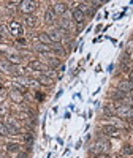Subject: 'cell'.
Returning a JSON list of instances; mask_svg holds the SVG:
<instances>
[{
    "instance_id": "7",
    "label": "cell",
    "mask_w": 133,
    "mask_h": 158,
    "mask_svg": "<svg viewBox=\"0 0 133 158\" xmlns=\"http://www.w3.org/2000/svg\"><path fill=\"white\" fill-rule=\"evenodd\" d=\"M78 10L79 11H81L83 13V15L86 16H92V15H94V6H90V3H86V2H83V3H79V6H78Z\"/></svg>"
},
{
    "instance_id": "15",
    "label": "cell",
    "mask_w": 133,
    "mask_h": 158,
    "mask_svg": "<svg viewBox=\"0 0 133 158\" xmlns=\"http://www.w3.org/2000/svg\"><path fill=\"white\" fill-rule=\"evenodd\" d=\"M75 27V25H73V21L71 19H62L60 21V29L62 30H71Z\"/></svg>"
},
{
    "instance_id": "12",
    "label": "cell",
    "mask_w": 133,
    "mask_h": 158,
    "mask_svg": "<svg viewBox=\"0 0 133 158\" xmlns=\"http://www.w3.org/2000/svg\"><path fill=\"white\" fill-rule=\"evenodd\" d=\"M131 90H133V84L130 81H124L119 84V92H122V94H128Z\"/></svg>"
},
{
    "instance_id": "13",
    "label": "cell",
    "mask_w": 133,
    "mask_h": 158,
    "mask_svg": "<svg viewBox=\"0 0 133 158\" xmlns=\"http://www.w3.org/2000/svg\"><path fill=\"white\" fill-rule=\"evenodd\" d=\"M51 52H54V54H57V56H65V49L59 43H52L51 44Z\"/></svg>"
},
{
    "instance_id": "18",
    "label": "cell",
    "mask_w": 133,
    "mask_h": 158,
    "mask_svg": "<svg viewBox=\"0 0 133 158\" xmlns=\"http://www.w3.org/2000/svg\"><path fill=\"white\" fill-rule=\"evenodd\" d=\"M38 82L43 84V85H52V79H51L49 76H46V74H40Z\"/></svg>"
},
{
    "instance_id": "28",
    "label": "cell",
    "mask_w": 133,
    "mask_h": 158,
    "mask_svg": "<svg viewBox=\"0 0 133 158\" xmlns=\"http://www.w3.org/2000/svg\"><path fill=\"white\" fill-rule=\"evenodd\" d=\"M24 139H25V142H27L29 146H30V144L33 142V138H32V135H25V138H24Z\"/></svg>"
},
{
    "instance_id": "9",
    "label": "cell",
    "mask_w": 133,
    "mask_h": 158,
    "mask_svg": "<svg viewBox=\"0 0 133 158\" xmlns=\"http://www.w3.org/2000/svg\"><path fill=\"white\" fill-rule=\"evenodd\" d=\"M101 131H103V135H106V136H117V128L114 125H105L101 128Z\"/></svg>"
},
{
    "instance_id": "20",
    "label": "cell",
    "mask_w": 133,
    "mask_h": 158,
    "mask_svg": "<svg viewBox=\"0 0 133 158\" xmlns=\"http://www.w3.org/2000/svg\"><path fill=\"white\" fill-rule=\"evenodd\" d=\"M38 40L41 41V44H51V40H49L48 33H40L38 35Z\"/></svg>"
},
{
    "instance_id": "36",
    "label": "cell",
    "mask_w": 133,
    "mask_h": 158,
    "mask_svg": "<svg viewBox=\"0 0 133 158\" xmlns=\"http://www.w3.org/2000/svg\"><path fill=\"white\" fill-rule=\"evenodd\" d=\"M0 40H2V36H0Z\"/></svg>"
},
{
    "instance_id": "32",
    "label": "cell",
    "mask_w": 133,
    "mask_h": 158,
    "mask_svg": "<svg viewBox=\"0 0 133 158\" xmlns=\"http://www.w3.org/2000/svg\"><path fill=\"white\" fill-rule=\"evenodd\" d=\"M18 158H27V155H25V153H19Z\"/></svg>"
},
{
    "instance_id": "34",
    "label": "cell",
    "mask_w": 133,
    "mask_h": 158,
    "mask_svg": "<svg viewBox=\"0 0 133 158\" xmlns=\"http://www.w3.org/2000/svg\"><path fill=\"white\" fill-rule=\"evenodd\" d=\"M3 94H5V90H3V89H2V87H0V97H2V95H3Z\"/></svg>"
},
{
    "instance_id": "30",
    "label": "cell",
    "mask_w": 133,
    "mask_h": 158,
    "mask_svg": "<svg viewBox=\"0 0 133 158\" xmlns=\"http://www.w3.org/2000/svg\"><path fill=\"white\" fill-rule=\"evenodd\" d=\"M95 158H109V155H108V153H100V155H97Z\"/></svg>"
},
{
    "instance_id": "27",
    "label": "cell",
    "mask_w": 133,
    "mask_h": 158,
    "mask_svg": "<svg viewBox=\"0 0 133 158\" xmlns=\"http://www.w3.org/2000/svg\"><path fill=\"white\" fill-rule=\"evenodd\" d=\"M48 63L51 67H59V60L57 59H48Z\"/></svg>"
},
{
    "instance_id": "3",
    "label": "cell",
    "mask_w": 133,
    "mask_h": 158,
    "mask_svg": "<svg viewBox=\"0 0 133 158\" xmlns=\"http://www.w3.org/2000/svg\"><path fill=\"white\" fill-rule=\"evenodd\" d=\"M38 3L36 2H32V0H24V2L19 3V10L21 13H24V15H30V13H33L36 10Z\"/></svg>"
},
{
    "instance_id": "24",
    "label": "cell",
    "mask_w": 133,
    "mask_h": 158,
    "mask_svg": "<svg viewBox=\"0 0 133 158\" xmlns=\"http://www.w3.org/2000/svg\"><path fill=\"white\" fill-rule=\"evenodd\" d=\"M6 135H10L8 133V128H6V123L0 122V136H6Z\"/></svg>"
},
{
    "instance_id": "26",
    "label": "cell",
    "mask_w": 133,
    "mask_h": 158,
    "mask_svg": "<svg viewBox=\"0 0 133 158\" xmlns=\"http://www.w3.org/2000/svg\"><path fill=\"white\" fill-rule=\"evenodd\" d=\"M10 30H6L5 25H0V36H10Z\"/></svg>"
},
{
    "instance_id": "6",
    "label": "cell",
    "mask_w": 133,
    "mask_h": 158,
    "mask_svg": "<svg viewBox=\"0 0 133 158\" xmlns=\"http://www.w3.org/2000/svg\"><path fill=\"white\" fill-rule=\"evenodd\" d=\"M29 68L30 70H33V71H40V73H46L48 70H51V68H48L46 65H43L41 62H38V60H32L30 63H29Z\"/></svg>"
},
{
    "instance_id": "21",
    "label": "cell",
    "mask_w": 133,
    "mask_h": 158,
    "mask_svg": "<svg viewBox=\"0 0 133 158\" xmlns=\"http://www.w3.org/2000/svg\"><path fill=\"white\" fill-rule=\"evenodd\" d=\"M25 24H27L29 25V27H35V25H36V18L35 16H27V18H25Z\"/></svg>"
},
{
    "instance_id": "16",
    "label": "cell",
    "mask_w": 133,
    "mask_h": 158,
    "mask_svg": "<svg viewBox=\"0 0 133 158\" xmlns=\"http://www.w3.org/2000/svg\"><path fill=\"white\" fill-rule=\"evenodd\" d=\"M35 51L40 52V54H49V52H51V46L49 44H36Z\"/></svg>"
},
{
    "instance_id": "14",
    "label": "cell",
    "mask_w": 133,
    "mask_h": 158,
    "mask_svg": "<svg viewBox=\"0 0 133 158\" xmlns=\"http://www.w3.org/2000/svg\"><path fill=\"white\" fill-rule=\"evenodd\" d=\"M84 19H86V16H84L83 13L78 10V8H75V10H73V21H75V22H78V24H81Z\"/></svg>"
},
{
    "instance_id": "4",
    "label": "cell",
    "mask_w": 133,
    "mask_h": 158,
    "mask_svg": "<svg viewBox=\"0 0 133 158\" xmlns=\"http://www.w3.org/2000/svg\"><path fill=\"white\" fill-rule=\"evenodd\" d=\"M63 35H65V30H62L60 27H59V29H52V30L48 32V36H49V40H51V43H60L62 38H63Z\"/></svg>"
},
{
    "instance_id": "35",
    "label": "cell",
    "mask_w": 133,
    "mask_h": 158,
    "mask_svg": "<svg viewBox=\"0 0 133 158\" xmlns=\"http://www.w3.org/2000/svg\"><path fill=\"white\" fill-rule=\"evenodd\" d=\"M130 44H131V46H130V48H128V51H131V49H133V41H131V43H130Z\"/></svg>"
},
{
    "instance_id": "10",
    "label": "cell",
    "mask_w": 133,
    "mask_h": 158,
    "mask_svg": "<svg viewBox=\"0 0 133 158\" xmlns=\"http://www.w3.org/2000/svg\"><path fill=\"white\" fill-rule=\"evenodd\" d=\"M52 11L56 13V16H57V15H63V13L66 11V3H63V2L54 3V6H52Z\"/></svg>"
},
{
    "instance_id": "22",
    "label": "cell",
    "mask_w": 133,
    "mask_h": 158,
    "mask_svg": "<svg viewBox=\"0 0 133 158\" xmlns=\"http://www.w3.org/2000/svg\"><path fill=\"white\" fill-rule=\"evenodd\" d=\"M11 65H19L21 63V57L19 56H8V59H6Z\"/></svg>"
},
{
    "instance_id": "17",
    "label": "cell",
    "mask_w": 133,
    "mask_h": 158,
    "mask_svg": "<svg viewBox=\"0 0 133 158\" xmlns=\"http://www.w3.org/2000/svg\"><path fill=\"white\" fill-rule=\"evenodd\" d=\"M45 19H46V22H54V21H56V13L52 11V8H48V10H46Z\"/></svg>"
},
{
    "instance_id": "31",
    "label": "cell",
    "mask_w": 133,
    "mask_h": 158,
    "mask_svg": "<svg viewBox=\"0 0 133 158\" xmlns=\"http://www.w3.org/2000/svg\"><path fill=\"white\" fill-rule=\"evenodd\" d=\"M18 43H19L21 46H25V40H22V38H18Z\"/></svg>"
},
{
    "instance_id": "25",
    "label": "cell",
    "mask_w": 133,
    "mask_h": 158,
    "mask_svg": "<svg viewBox=\"0 0 133 158\" xmlns=\"http://www.w3.org/2000/svg\"><path fill=\"white\" fill-rule=\"evenodd\" d=\"M122 153H125V155H133V146H131V144H127V146L122 149Z\"/></svg>"
},
{
    "instance_id": "29",
    "label": "cell",
    "mask_w": 133,
    "mask_h": 158,
    "mask_svg": "<svg viewBox=\"0 0 133 158\" xmlns=\"http://www.w3.org/2000/svg\"><path fill=\"white\" fill-rule=\"evenodd\" d=\"M6 112H8L6 106H3V104H2V106H0V114H6Z\"/></svg>"
},
{
    "instance_id": "8",
    "label": "cell",
    "mask_w": 133,
    "mask_h": 158,
    "mask_svg": "<svg viewBox=\"0 0 133 158\" xmlns=\"http://www.w3.org/2000/svg\"><path fill=\"white\" fill-rule=\"evenodd\" d=\"M10 98H11V101H15V103H22L25 97H24L22 92H19L18 89H13L10 92Z\"/></svg>"
},
{
    "instance_id": "23",
    "label": "cell",
    "mask_w": 133,
    "mask_h": 158,
    "mask_svg": "<svg viewBox=\"0 0 133 158\" xmlns=\"http://www.w3.org/2000/svg\"><path fill=\"white\" fill-rule=\"evenodd\" d=\"M6 150H8V152H19V150H21V146H19V144L13 142V144H8V146H6Z\"/></svg>"
},
{
    "instance_id": "1",
    "label": "cell",
    "mask_w": 133,
    "mask_h": 158,
    "mask_svg": "<svg viewBox=\"0 0 133 158\" xmlns=\"http://www.w3.org/2000/svg\"><path fill=\"white\" fill-rule=\"evenodd\" d=\"M116 114L117 117L121 118H133V106H130V104H121L117 109H116Z\"/></svg>"
},
{
    "instance_id": "33",
    "label": "cell",
    "mask_w": 133,
    "mask_h": 158,
    "mask_svg": "<svg viewBox=\"0 0 133 158\" xmlns=\"http://www.w3.org/2000/svg\"><path fill=\"white\" fill-rule=\"evenodd\" d=\"M130 82H131V84H133V71H131V73H130Z\"/></svg>"
},
{
    "instance_id": "2",
    "label": "cell",
    "mask_w": 133,
    "mask_h": 158,
    "mask_svg": "<svg viewBox=\"0 0 133 158\" xmlns=\"http://www.w3.org/2000/svg\"><path fill=\"white\" fill-rule=\"evenodd\" d=\"M109 149H111V144H109V141H106V139H98L95 142V146H94V152H97V155L108 153Z\"/></svg>"
},
{
    "instance_id": "5",
    "label": "cell",
    "mask_w": 133,
    "mask_h": 158,
    "mask_svg": "<svg viewBox=\"0 0 133 158\" xmlns=\"http://www.w3.org/2000/svg\"><path fill=\"white\" fill-rule=\"evenodd\" d=\"M8 30L11 35H15V36H21L22 35V25L18 22V21H11L8 24Z\"/></svg>"
},
{
    "instance_id": "11",
    "label": "cell",
    "mask_w": 133,
    "mask_h": 158,
    "mask_svg": "<svg viewBox=\"0 0 133 158\" xmlns=\"http://www.w3.org/2000/svg\"><path fill=\"white\" fill-rule=\"evenodd\" d=\"M6 128H8V133H10V135H15V136H16V135H21V130H19V127H18L15 122H11V120L6 122Z\"/></svg>"
},
{
    "instance_id": "19",
    "label": "cell",
    "mask_w": 133,
    "mask_h": 158,
    "mask_svg": "<svg viewBox=\"0 0 133 158\" xmlns=\"http://www.w3.org/2000/svg\"><path fill=\"white\" fill-rule=\"evenodd\" d=\"M0 68H2L3 71H6V73H11V68H13V65L8 62V60H2L0 62Z\"/></svg>"
}]
</instances>
